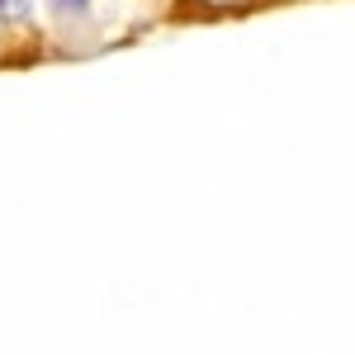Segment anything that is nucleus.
<instances>
[{
	"label": "nucleus",
	"mask_w": 355,
	"mask_h": 355,
	"mask_svg": "<svg viewBox=\"0 0 355 355\" xmlns=\"http://www.w3.org/2000/svg\"><path fill=\"white\" fill-rule=\"evenodd\" d=\"M0 5H5V0H0Z\"/></svg>",
	"instance_id": "f257e3e1"
}]
</instances>
